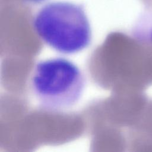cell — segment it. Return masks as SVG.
I'll return each instance as SVG.
<instances>
[{
  "label": "cell",
  "instance_id": "obj_4",
  "mask_svg": "<svg viewBox=\"0 0 152 152\" xmlns=\"http://www.w3.org/2000/svg\"><path fill=\"white\" fill-rule=\"evenodd\" d=\"M28 1H31V2H41L44 0H28Z\"/></svg>",
  "mask_w": 152,
  "mask_h": 152
},
{
  "label": "cell",
  "instance_id": "obj_3",
  "mask_svg": "<svg viewBox=\"0 0 152 152\" xmlns=\"http://www.w3.org/2000/svg\"><path fill=\"white\" fill-rule=\"evenodd\" d=\"M134 35L139 41L152 45V13L145 15L139 22Z\"/></svg>",
  "mask_w": 152,
  "mask_h": 152
},
{
  "label": "cell",
  "instance_id": "obj_2",
  "mask_svg": "<svg viewBox=\"0 0 152 152\" xmlns=\"http://www.w3.org/2000/svg\"><path fill=\"white\" fill-rule=\"evenodd\" d=\"M39 38L55 50L74 54L86 49L92 38L88 19L82 7L66 2L50 3L33 20Z\"/></svg>",
  "mask_w": 152,
  "mask_h": 152
},
{
  "label": "cell",
  "instance_id": "obj_1",
  "mask_svg": "<svg viewBox=\"0 0 152 152\" xmlns=\"http://www.w3.org/2000/svg\"><path fill=\"white\" fill-rule=\"evenodd\" d=\"M29 86L40 108L57 112L69 109L80 101L86 78L80 68L72 61L64 58H52L36 64Z\"/></svg>",
  "mask_w": 152,
  "mask_h": 152
}]
</instances>
